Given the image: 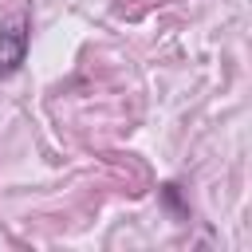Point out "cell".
<instances>
[{
    "label": "cell",
    "instance_id": "1",
    "mask_svg": "<svg viewBox=\"0 0 252 252\" xmlns=\"http://www.w3.org/2000/svg\"><path fill=\"white\" fill-rule=\"evenodd\" d=\"M24 51H28V20H24V12H16L0 24V79L20 71Z\"/></svg>",
    "mask_w": 252,
    "mask_h": 252
}]
</instances>
